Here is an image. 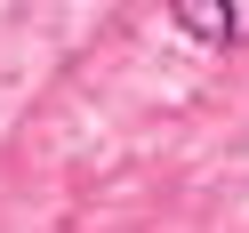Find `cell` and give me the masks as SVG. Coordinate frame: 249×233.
<instances>
[{
	"label": "cell",
	"instance_id": "6da1fadb",
	"mask_svg": "<svg viewBox=\"0 0 249 233\" xmlns=\"http://www.w3.org/2000/svg\"><path fill=\"white\" fill-rule=\"evenodd\" d=\"M169 17L201 49H249V0H169Z\"/></svg>",
	"mask_w": 249,
	"mask_h": 233
}]
</instances>
